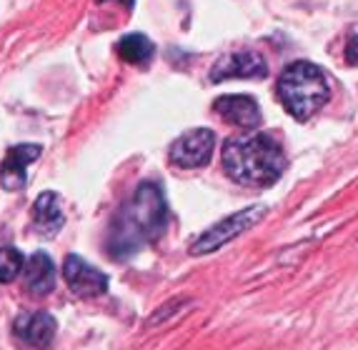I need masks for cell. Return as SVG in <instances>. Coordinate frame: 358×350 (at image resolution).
Listing matches in <instances>:
<instances>
[{"label":"cell","instance_id":"6da1fadb","mask_svg":"<svg viewBox=\"0 0 358 350\" xmlns=\"http://www.w3.org/2000/svg\"><path fill=\"white\" fill-rule=\"evenodd\" d=\"M168 223V203L163 188L153 180H145L136 188L126 208L115 215L108 233V253L115 261L136 256L148 243H155L163 235Z\"/></svg>","mask_w":358,"mask_h":350},{"label":"cell","instance_id":"7a4b0ae2","mask_svg":"<svg viewBox=\"0 0 358 350\" xmlns=\"http://www.w3.org/2000/svg\"><path fill=\"white\" fill-rule=\"evenodd\" d=\"M221 163L233 183L248 185V188L273 185L286 170L281 145L266 133H245V136L228 138L221 150Z\"/></svg>","mask_w":358,"mask_h":350},{"label":"cell","instance_id":"3957f363","mask_svg":"<svg viewBox=\"0 0 358 350\" xmlns=\"http://www.w3.org/2000/svg\"><path fill=\"white\" fill-rule=\"evenodd\" d=\"M278 98L288 115L296 120H308L321 110L331 98L329 78L316 63L296 60L278 78Z\"/></svg>","mask_w":358,"mask_h":350},{"label":"cell","instance_id":"277c9868","mask_svg":"<svg viewBox=\"0 0 358 350\" xmlns=\"http://www.w3.org/2000/svg\"><path fill=\"white\" fill-rule=\"evenodd\" d=\"M263 213H266V208H263V205H251V208L241 210V213L228 215L226 220H221V223L210 226L203 235H198L196 240H193L191 253H193V256H206V253H213V250H218L221 245L231 243L233 238H238L241 233L251 231L258 220L263 218Z\"/></svg>","mask_w":358,"mask_h":350},{"label":"cell","instance_id":"5b68a950","mask_svg":"<svg viewBox=\"0 0 358 350\" xmlns=\"http://www.w3.org/2000/svg\"><path fill=\"white\" fill-rule=\"evenodd\" d=\"M215 150V133L208 128H193L176 138L168 148V158L178 168H203L210 163Z\"/></svg>","mask_w":358,"mask_h":350},{"label":"cell","instance_id":"8992f818","mask_svg":"<svg viewBox=\"0 0 358 350\" xmlns=\"http://www.w3.org/2000/svg\"><path fill=\"white\" fill-rule=\"evenodd\" d=\"M268 75V63L256 50H233L226 53L221 60H215L210 68V80L221 83V80H233V78H243V80H258V78Z\"/></svg>","mask_w":358,"mask_h":350},{"label":"cell","instance_id":"52a82bcc","mask_svg":"<svg viewBox=\"0 0 358 350\" xmlns=\"http://www.w3.org/2000/svg\"><path fill=\"white\" fill-rule=\"evenodd\" d=\"M55 330H58V323L45 310L20 313L13 321V338L28 350H48L55 340Z\"/></svg>","mask_w":358,"mask_h":350},{"label":"cell","instance_id":"ba28073f","mask_svg":"<svg viewBox=\"0 0 358 350\" xmlns=\"http://www.w3.org/2000/svg\"><path fill=\"white\" fill-rule=\"evenodd\" d=\"M63 278L68 288L78 298H96L108 291V275L101 273L98 268L85 263L80 256H68L63 263Z\"/></svg>","mask_w":358,"mask_h":350},{"label":"cell","instance_id":"9c48e42d","mask_svg":"<svg viewBox=\"0 0 358 350\" xmlns=\"http://www.w3.org/2000/svg\"><path fill=\"white\" fill-rule=\"evenodd\" d=\"M41 145L36 143H20V145H13L8 148L6 161L0 166V185L10 193L25 188V180H28V166L33 161L41 158Z\"/></svg>","mask_w":358,"mask_h":350},{"label":"cell","instance_id":"30bf717a","mask_svg":"<svg viewBox=\"0 0 358 350\" xmlns=\"http://www.w3.org/2000/svg\"><path fill=\"white\" fill-rule=\"evenodd\" d=\"M213 110L226 123L236 125L241 131H256V128H261V105L251 95H221L213 103Z\"/></svg>","mask_w":358,"mask_h":350},{"label":"cell","instance_id":"8fae6325","mask_svg":"<svg viewBox=\"0 0 358 350\" xmlns=\"http://www.w3.org/2000/svg\"><path fill=\"white\" fill-rule=\"evenodd\" d=\"M63 223H66V215H63L58 193H53V190L41 193L38 200L33 203V226H36V231L45 238H53L63 228Z\"/></svg>","mask_w":358,"mask_h":350},{"label":"cell","instance_id":"7c38bea8","mask_svg":"<svg viewBox=\"0 0 358 350\" xmlns=\"http://www.w3.org/2000/svg\"><path fill=\"white\" fill-rule=\"evenodd\" d=\"M25 288L33 296H48L55 288V265L48 253H33L25 265Z\"/></svg>","mask_w":358,"mask_h":350},{"label":"cell","instance_id":"4fadbf2b","mask_svg":"<svg viewBox=\"0 0 358 350\" xmlns=\"http://www.w3.org/2000/svg\"><path fill=\"white\" fill-rule=\"evenodd\" d=\"M155 53V45L150 43V38L141 36V33H131L123 41L118 43V55L126 63H133V66H145Z\"/></svg>","mask_w":358,"mask_h":350},{"label":"cell","instance_id":"5bb4252c","mask_svg":"<svg viewBox=\"0 0 358 350\" xmlns=\"http://www.w3.org/2000/svg\"><path fill=\"white\" fill-rule=\"evenodd\" d=\"M23 253L18 248H13V245L0 248V283L8 285L18 278L20 270H23Z\"/></svg>","mask_w":358,"mask_h":350},{"label":"cell","instance_id":"9a60e30c","mask_svg":"<svg viewBox=\"0 0 358 350\" xmlns=\"http://www.w3.org/2000/svg\"><path fill=\"white\" fill-rule=\"evenodd\" d=\"M343 55H346V63H348V66L358 68V28H353L351 33H348L346 50H343Z\"/></svg>","mask_w":358,"mask_h":350},{"label":"cell","instance_id":"2e32d148","mask_svg":"<svg viewBox=\"0 0 358 350\" xmlns=\"http://www.w3.org/2000/svg\"><path fill=\"white\" fill-rule=\"evenodd\" d=\"M98 3H106V0H98ZM118 3H123L128 10H133V6H136V0H118Z\"/></svg>","mask_w":358,"mask_h":350}]
</instances>
